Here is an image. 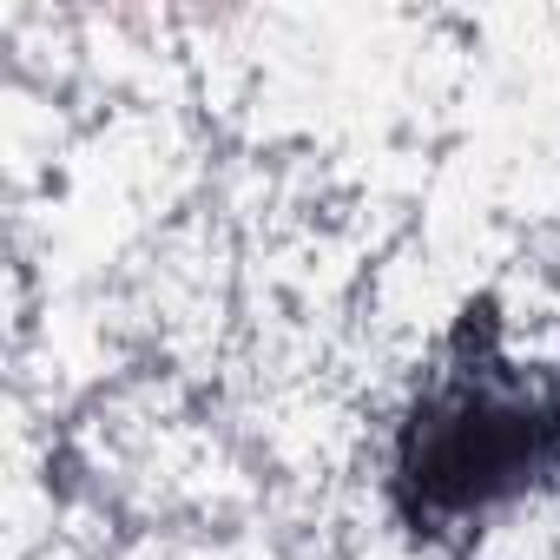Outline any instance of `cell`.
I'll list each match as a JSON object with an SVG mask.
<instances>
[{
  "label": "cell",
  "instance_id": "6da1fadb",
  "mask_svg": "<svg viewBox=\"0 0 560 560\" xmlns=\"http://www.w3.org/2000/svg\"><path fill=\"white\" fill-rule=\"evenodd\" d=\"M560 455V396L501 370H455L402 435V494L416 514H481L521 494Z\"/></svg>",
  "mask_w": 560,
  "mask_h": 560
}]
</instances>
